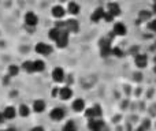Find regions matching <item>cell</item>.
Segmentation results:
<instances>
[{
    "instance_id": "obj_1",
    "label": "cell",
    "mask_w": 156,
    "mask_h": 131,
    "mask_svg": "<svg viewBox=\"0 0 156 131\" xmlns=\"http://www.w3.org/2000/svg\"><path fill=\"white\" fill-rule=\"evenodd\" d=\"M23 22H25V26L26 27H29V29H34V27L38 25L37 14L33 12V11H27L23 16Z\"/></svg>"
},
{
    "instance_id": "obj_2",
    "label": "cell",
    "mask_w": 156,
    "mask_h": 131,
    "mask_svg": "<svg viewBox=\"0 0 156 131\" xmlns=\"http://www.w3.org/2000/svg\"><path fill=\"white\" fill-rule=\"evenodd\" d=\"M69 37H70V33H69L67 30H63V32H60L58 40L55 41V45H56V48H59V49L66 48V47L69 45Z\"/></svg>"
},
{
    "instance_id": "obj_3",
    "label": "cell",
    "mask_w": 156,
    "mask_h": 131,
    "mask_svg": "<svg viewBox=\"0 0 156 131\" xmlns=\"http://www.w3.org/2000/svg\"><path fill=\"white\" fill-rule=\"evenodd\" d=\"M34 51L37 55H43V56H49L52 53V47L45 43H37L34 47Z\"/></svg>"
},
{
    "instance_id": "obj_4",
    "label": "cell",
    "mask_w": 156,
    "mask_h": 131,
    "mask_svg": "<svg viewBox=\"0 0 156 131\" xmlns=\"http://www.w3.org/2000/svg\"><path fill=\"white\" fill-rule=\"evenodd\" d=\"M51 78H52V81H54V82L62 83L63 81L66 79V72H65V70H63L62 67H55V68L52 70V72H51Z\"/></svg>"
},
{
    "instance_id": "obj_5",
    "label": "cell",
    "mask_w": 156,
    "mask_h": 131,
    "mask_svg": "<svg viewBox=\"0 0 156 131\" xmlns=\"http://www.w3.org/2000/svg\"><path fill=\"white\" fill-rule=\"evenodd\" d=\"M65 116H66V111L60 107L54 108V109H51V112H49V118H51V120H54V122L63 120Z\"/></svg>"
},
{
    "instance_id": "obj_6",
    "label": "cell",
    "mask_w": 156,
    "mask_h": 131,
    "mask_svg": "<svg viewBox=\"0 0 156 131\" xmlns=\"http://www.w3.org/2000/svg\"><path fill=\"white\" fill-rule=\"evenodd\" d=\"M58 98L62 100V101H69L70 98H73V90H71L70 86H62V88H59Z\"/></svg>"
},
{
    "instance_id": "obj_7",
    "label": "cell",
    "mask_w": 156,
    "mask_h": 131,
    "mask_svg": "<svg viewBox=\"0 0 156 131\" xmlns=\"http://www.w3.org/2000/svg\"><path fill=\"white\" fill-rule=\"evenodd\" d=\"M88 127H89L90 131H103V129H104V122L101 120V118L89 119Z\"/></svg>"
},
{
    "instance_id": "obj_8",
    "label": "cell",
    "mask_w": 156,
    "mask_h": 131,
    "mask_svg": "<svg viewBox=\"0 0 156 131\" xmlns=\"http://www.w3.org/2000/svg\"><path fill=\"white\" fill-rule=\"evenodd\" d=\"M3 113L5 116V120H12L18 116V108L12 107V105H7V107L3 109Z\"/></svg>"
},
{
    "instance_id": "obj_9",
    "label": "cell",
    "mask_w": 156,
    "mask_h": 131,
    "mask_svg": "<svg viewBox=\"0 0 156 131\" xmlns=\"http://www.w3.org/2000/svg\"><path fill=\"white\" fill-rule=\"evenodd\" d=\"M47 109V102L44 100H34L32 104V111L34 113H43L44 111Z\"/></svg>"
},
{
    "instance_id": "obj_10",
    "label": "cell",
    "mask_w": 156,
    "mask_h": 131,
    "mask_svg": "<svg viewBox=\"0 0 156 131\" xmlns=\"http://www.w3.org/2000/svg\"><path fill=\"white\" fill-rule=\"evenodd\" d=\"M66 8L63 7V5H59V4H56V5H54V7L51 8V15L54 16V18H56V19H62L63 16L66 15Z\"/></svg>"
},
{
    "instance_id": "obj_11",
    "label": "cell",
    "mask_w": 156,
    "mask_h": 131,
    "mask_svg": "<svg viewBox=\"0 0 156 131\" xmlns=\"http://www.w3.org/2000/svg\"><path fill=\"white\" fill-rule=\"evenodd\" d=\"M66 22V30L69 33H78L80 32V23L76 21V19H67Z\"/></svg>"
},
{
    "instance_id": "obj_12",
    "label": "cell",
    "mask_w": 156,
    "mask_h": 131,
    "mask_svg": "<svg viewBox=\"0 0 156 131\" xmlns=\"http://www.w3.org/2000/svg\"><path fill=\"white\" fill-rule=\"evenodd\" d=\"M104 14H105V10H104V8H101V7L96 8V10L92 12V15H90V21L94 22V23H97L99 21H101V19L104 18Z\"/></svg>"
},
{
    "instance_id": "obj_13",
    "label": "cell",
    "mask_w": 156,
    "mask_h": 131,
    "mask_svg": "<svg viewBox=\"0 0 156 131\" xmlns=\"http://www.w3.org/2000/svg\"><path fill=\"white\" fill-rule=\"evenodd\" d=\"M66 11H67L70 15H78L81 11V5L78 4L77 2H70L67 4V7H66Z\"/></svg>"
},
{
    "instance_id": "obj_14",
    "label": "cell",
    "mask_w": 156,
    "mask_h": 131,
    "mask_svg": "<svg viewBox=\"0 0 156 131\" xmlns=\"http://www.w3.org/2000/svg\"><path fill=\"white\" fill-rule=\"evenodd\" d=\"M71 108H73L74 112H82L85 111V101L82 98H76L73 102H71Z\"/></svg>"
},
{
    "instance_id": "obj_15",
    "label": "cell",
    "mask_w": 156,
    "mask_h": 131,
    "mask_svg": "<svg viewBox=\"0 0 156 131\" xmlns=\"http://www.w3.org/2000/svg\"><path fill=\"white\" fill-rule=\"evenodd\" d=\"M21 70L27 74H34V60H25L21 64Z\"/></svg>"
},
{
    "instance_id": "obj_16",
    "label": "cell",
    "mask_w": 156,
    "mask_h": 131,
    "mask_svg": "<svg viewBox=\"0 0 156 131\" xmlns=\"http://www.w3.org/2000/svg\"><path fill=\"white\" fill-rule=\"evenodd\" d=\"M32 112H33L32 107H29L27 104H21L18 107V115L21 116V118H27Z\"/></svg>"
},
{
    "instance_id": "obj_17",
    "label": "cell",
    "mask_w": 156,
    "mask_h": 131,
    "mask_svg": "<svg viewBox=\"0 0 156 131\" xmlns=\"http://www.w3.org/2000/svg\"><path fill=\"white\" fill-rule=\"evenodd\" d=\"M107 12H110L114 16H118V15H121V7H119L118 3H108Z\"/></svg>"
},
{
    "instance_id": "obj_18",
    "label": "cell",
    "mask_w": 156,
    "mask_h": 131,
    "mask_svg": "<svg viewBox=\"0 0 156 131\" xmlns=\"http://www.w3.org/2000/svg\"><path fill=\"white\" fill-rule=\"evenodd\" d=\"M127 32L126 26H125L123 23H121V22H118V23L114 25V29H112V33L114 36H125Z\"/></svg>"
},
{
    "instance_id": "obj_19",
    "label": "cell",
    "mask_w": 156,
    "mask_h": 131,
    "mask_svg": "<svg viewBox=\"0 0 156 131\" xmlns=\"http://www.w3.org/2000/svg\"><path fill=\"white\" fill-rule=\"evenodd\" d=\"M134 62H136V66H137L138 68H144V67L147 66V63H148V57H147L145 55H137Z\"/></svg>"
},
{
    "instance_id": "obj_20",
    "label": "cell",
    "mask_w": 156,
    "mask_h": 131,
    "mask_svg": "<svg viewBox=\"0 0 156 131\" xmlns=\"http://www.w3.org/2000/svg\"><path fill=\"white\" fill-rule=\"evenodd\" d=\"M59 34H60V30L58 29V27H55V26H54V27H51V29L48 30V38H49L51 41H54V43L58 40Z\"/></svg>"
},
{
    "instance_id": "obj_21",
    "label": "cell",
    "mask_w": 156,
    "mask_h": 131,
    "mask_svg": "<svg viewBox=\"0 0 156 131\" xmlns=\"http://www.w3.org/2000/svg\"><path fill=\"white\" fill-rule=\"evenodd\" d=\"M45 70V62L41 59L34 60V72H43Z\"/></svg>"
},
{
    "instance_id": "obj_22",
    "label": "cell",
    "mask_w": 156,
    "mask_h": 131,
    "mask_svg": "<svg viewBox=\"0 0 156 131\" xmlns=\"http://www.w3.org/2000/svg\"><path fill=\"white\" fill-rule=\"evenodd\" d=\"M19 71H21V67L16 64H11V66H8V68H7V72L10 77H16V75L19 74Z\"/></svg>"
},
{
    "instance_id": "obj_23",
    "label": "cell",
    "mask_w": 156,
    "mask_h": 131,
    "mask_svg": "<svg viewBox=\"0 0 156 131\" xmlns=\"http://www.w3.org/2000/svg\"><path fill=\"white\" fill-rule=\"evenodd\" d=\"M62 131H77V124L73 120L66 122L65 126L62 127Z\"/></svg>"
},
{
    "instance_id": "obj_24",
    "label": "cell",
    "mask_w": 156,
    "mask_h": 131,
    "mask_svg": "<svg viewBox=\"0 0 156 131\" xmlns=\"http://www.w3.org/2000/svg\"><path fill=\"white\" fill-rule=\"evenodd\" d=\"M111 55H114V56H116V57H122L123 56V52H122V49L121 48H112L111 49Z\"/></svg>"
},
{
    "instance_id": "obj_25",
    "label": "cell",
    "mask_w": 156,
    "mask_h": 131,
    "mask_svg": "<svg viewBox=\"0 0 156 131\" xmlns=\"http://www.w3.org/2000/svg\"><path fill=\"white\" fill-rule=\"evenodd\" d=\"M114 18H115V16H114V15H111L110 12H107V11H105V14H104V18H103V19H104L105 22H112V21H114Z\"/></svg>"
},
{
    "instance_id": "obj_26",
    "label": "cell",
    "mask_w": 156,
    "mask_h": 131,
    "mask_svg": "<svg viewBox=\"0 0 156 131\" xmlns=\"http://www.w3.org/2000/svg\"><path fill=\"white\" fill-rule=\"evenodd\" d=\"M94 111H96V118H101V115H103V111H101V108H100V105H94Z\"/></svg>"
},
{
    "instance_id": "obj_27",
    "label": "cell",
    "mask_w": 156,
    "mask_h": 131,
    "mask_svg": "<svg viewBox=\"0 0 156 131\" xmlns=\"http://www.w3.org/2000/svg\"><path fill=\"white\" fill-rule=\"evenodd\" d=\"M149 16H151V14L147 12V11H141V12H140V18H141V19H144V21L149 19Z\"/></svg>"
},
{
    "instance_id": "obj_28",
    "label": "cell",
    "mask_w": 156,
    "mask_h": 131,
    "mask_svg": "<svg viewBox=\"0 0 156 131\" xmlns=\"http://www.w3.org/2000/svg\"><path fill=\"white\" fill-rule=\"evenodd\" d=\"M149 29L154 30V32H156V19H154L152 22H149Z\"/></svg>"
},
{
    "instance_id": "obj_29",
    "label": "cell",
    "mask_w": 156,
    "mask_h": 131,
    "mask_svg": "<svg viewBox=\"0 0 156 131\" xmlns=\"http://www.w3.org/2000/svg\"><path fill=\"white\" fill-rule=\"evenodd\" d=\"M58 94H59V88H55V89H52V91H51V96H52V97H58Z\"/></svg>"
},
{
    "instance_id": "obj_30",
    "label": "cell",
    "mask_w": 156,
    "mask_h": 131,
    "mask_svg": "<svg viewBox=\"0 0 156 131\" xmlns=\"http://www.w3.org/2000/svg\"><path fill=\"white\" fill-rule=\"evenodd\" d=\"M30 131H45V129L43 126H34V127H32Z\"/></svg>"
},
{
    "instance_id": "obj_31",
    "label": "cell",
    "mask_w": 156,
    "mask_h": 131,
    "mask_svg": "<svg viewBox=\"0 0 156 131\" xmlns=\"http://www.w3.org/2000/svg\"><path fill=\"white\" fill-rule=\"evenodd\" d=\"M5 122V116H4V113H3V111L0 112V124H3Z\"/></svg>"
},
{
    "instance_id": "obj_32",
    "label": "cell",
    "mask_w": 156,
    "mask_h": 131,
    "mask_svg": "<svg viewBox=\"0 0 156 131\" xmlns=\"http://www.w3.org/2000/svg\"><path fill=\"white\" fill-rule=\"evenodd\" d=\"M5 130H7V131H18L15 127H8V129H5Z\"/></svg>"
},
{
    "instance_id": "obj_33",
    "label": "cell",
    "mask_w": 156,
    "mask_h": 131,
    "mask_svg": "<svg viewBox=\"0 0 156 131\" xmlns=\"http://www.w3.org/2000/svg\"><path fill=\"white\" fill-rule=\"evenodd\" d=\"M154 11H155V12H156V3H155V4H154Z\"/></svg>"
},
{
    "instance_id": "obj_34",
    "label": "cell",
    "mask_w": 156,
    "mask_h": 131,
    "mask_svg": "<svg viewBox=\"0 0 156 131\" xmlns=\"http://www.w3.org/2000/svg\"><path fill=\"white\" fill-rule=\"evenodd\" d=\"M0 131H7V130H0Z\"/></svg>"
},
{
    "instance_id": "obj_35",
    "label": "cell",
    "mask_w": 156,
    "mask_h": 131,
    "mask_svg": "<svg viewBox=\"0 0 156 131\" xmlns=\"http://www.w3.org/2000/svg\"><path fill=\"white\" fill-rule=\"evenodd\" d=\"M155 72H156V67H155Z\"/></svg>"
},
{
    "instance_id": "obj_36",
    "label": "cell",
    "mask_w": 156,
    "mask_h": 131,
    "mask_svg": "<svg viewBox=\"0 0 156 131\" xmlns=\"http://www.w3.org/2000/svg\"><path fill=\"white\" fill-rule=\"evenodd\" d=\"M155 62H156V57H155Z\"/></svg>"
},
{
    "instance_id": "obj_37",
    "label": "cell",
    "mask_w": 156,
    "mask_h": 131,
    "mask_svg": "<svg viewBox=\"0 0 156 131\" xmlns=\"http://www.w3.org/2000/svg\"><path fill=\"white\" fill-rule=\"evenodd\" d=\"M155 3H156V0H155Z\"/></svg>"
}]
</instances>
